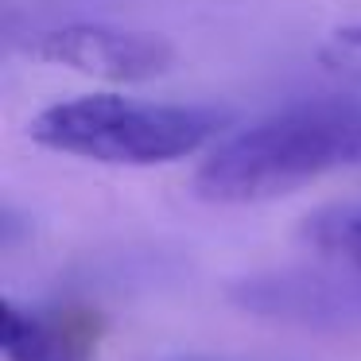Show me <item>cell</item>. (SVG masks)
<instances>
[{
  "instance_id": "cell-1",
  "label": "cell",
  "mask_w": 361,
  "mask_h": 361,
  "mask_svg": "<svg viewBox=\"0 0 361 361\" xmlns=\"http://www.w3.org/2000/svg\"><path fill=\"white\" fill-rule=\"evenodd\" d=\"M361 164V102H291L226 133L195 171V195L214 206H252Z\"/></svg>"
},
{
  "instance_id": "cell-2",
  "label": "cell",
  "mask_w": 361,
  "mask_h": 361,
  "mask_svg": "<svg viewBox=\"0 0 361 361\" xmlns=\"http://www.w3.org/2000/svg\"><path fill=\"white\" fill-rule=\"evenodd\" d=\"M233 113L218 105L144 102L125 94H82L35 113L27 133L39 148L109 167H159L218 140Z\"/></svg>"
},
{
  "instance_id": "cell-3",
  "label": "cell",
  "mask_w": 361,
  "mask_h": 361,
  "mask_svg": "<svg viewBox=\"0 0 361 361\" xmlns=\"http://www.w3.org/2000/svg\"><path fill=\"white\" fill-rule=\"evenodd\" d=\"M35 59L102 82H152L175 66V47L156 32L113 24H63L27 43Z\"/></svg>"
},
{
  "instance_id": "cell-4",
  "label": "cell",
  "mask_w": 361,
  "mask_h": 361,
  "mask_svg": "<svg viewBox=\"0 0 361 361\" xmlns=\"http://www.w3.org/2000/svg\"><path fill=\"white\" fill-rule=\"evenodd\" d=\"M102 319L94 311H24L4 303L0 350L8 361H94Z\"/></svg>"
},
{
  "instance_id": "cell-5",
  "label": "cell",
  "mask_w": 361,
  "mask_h": 361,
  "mask_svg": "<svg viewBox=\"0 0 361 361\" xmlns=\"http://www.w3.org/2000/svg\"><path fill=\"white\" fill-rule=\"evenodd\" d=\"M307 233L322 252L345 260L361 272V210H326L307 226Z\"/></svg>"
},
{
  "instance_id": "cell-6",
  "label": "cell",
  "mask_w": 361,
  "mask_h": 361,
  "mask_svg": "<svg viewBox=\"0 0 361 361\" xmlns=\"http://www.w3.org/2000/svg\"><path fill=\"white\" fill-rule=\"evenodd\" d=\"M319 59H322V66H330L334 74H345V78L361 82V24L330 32V39L319 47Z\"/></svg>"
},
{
  "instance_id": "cell-7",
  "label": "cell",
  "mask_w": 361,
  "mask_h": 361,
  "mask_svg": "<svg viewBox=\"0 0 361 361\" xmlns=\"http://www.w3.org/2000/svg\"><path fill=\"white\" fill-rule=\"evenodd\" d=\"M167 361H206V357H167Z\"/></svg>"
}]
</instances>
